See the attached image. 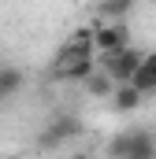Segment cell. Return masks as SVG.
<instances>
[{
	"label": "cell",
	"mask_w": 156,
	"mask_h": 159,
	"mask_svg": "<svg viewBox=\"0 0 156 159\" xmlns=\"http://www.w3.org/2000/svg\"><path fill=\"white\" fill-rule=\"evenodd\" d=\"M112 104H115V111L130 115V111H138V107L145 104V96H141L134 85H115V93H112Z\"/></svg>",
	"instance_id": "cell-7"
},
{
	"label": "cell",
	"mask_w": 156,
	"mask_h": 159,
	"mask_svg": "<svg viewBox=\"0 0 156 159\" xmlns=\"http://www.w3.org/2000/svg\"><path fill=\"white\" fill-rule=\"evenodd\" d=\"M141 59H145V52H138V48H119V52H104V56H97L100 70L112 74L115 85H126V81L134 78V70L141 67Z\"/></svg>",
	"instance_id": "cell-2"
},
{
	"label": "cell",
	"mask_w": 156,
	"mask_h": 159,
	"mask_svg": "<svg viewBox=\"0 0 156 159\" xmlns=\"http://www.w3.org/2000/svg\"><path fill=\"white\" fill-rule=\"evenodd\" d=\"M97 34V56H104V52H119V48H130V30H126V22H100V26H93Z\"/></svg>",
	"instance_id": "cell-3"
},
{
	"label": "cell",
	"mask_w": 156,
	"mask_h": 159,
	"mask_svg": "<svg viewBox=\"0 0 156 159\" xmlns=\"http://www.w3.org/2000/svg\"><path fill=\"white\" fill-rule=\"evenodd\" d=\"M93 26H78V30H71V37H67V44H63V56L60 59H82V56H97V41H93Z\"/></svg>",
	"instance_id": "cell-6"
},
{
	"label": "cell",
	"mask_w": 156,
	"mask_h": 159,
	"mask_svg": "<svg viewBox=\"0 0 156 159\" xmlns=\"http://www.w3.org/2000/svg\"><path fill=\"white\" fill-rule=\"evenodd\" d=\"M100 70V63H97V56H82V59H60V70H56V78L60 81H85L93 78Z\"/></svg>",
	"instance_id": "cell-5"
},
{
	"label": "cell",
	"mask_w": 156,
	"mask_h": 159,
	"mask_svg": "<svg viewBox=\"0 0 156 159\" xmlns=\"http://www.w3.org/2000/svg\"><path fill=\"white\" fill-rule=\"evenodd\" d=\"M4 159H30V156H4Z\"/></svg>",
	"instance_id": "cell-14"
},
{
	"label": "cell",
	"mask_w": 156,
	"mask_h": 159,
	"mask_svg": "<svg viewBox=\"0 0 156 159\" xmlns=\"http://www.w3.org/2000/svg\"><path fill=\"white\" fill-rule=\"evenodd\" d=\"M0 104H4V96H0Z\"/></svg>",
	"instance_id": "cell-15"
},
{
	"label": "cell",
	"mask_w": 156,
	"mask_h": 159,
	"mask_svg": "<svg viewBox=\"0 0 156 159\" xmlns=\"http://www.w3.org/2000/svg\"><path fill=\"white\" fill-rule=\"evenodd\" d=\"M126 85H134L141 96H153V93H156V78L149 74V70H145V67H138V70H134V78L126 81Z\"/></svg>",
	"instance_id": "cell-11"
},
{
	"label": "cell",
	"mask_w": 156,
	"mask_h": 159,
	"mask_svg": "<svg viewBox=\"0 0 156 159\" xmlns=\"http://www.w3.org/2000/svg\"><path fill=\"white\" fill-rule=\"evenodd\" d=\"M71 159H93V156H85V152H78V156H71Z\"/></svg>",
	"instance_id": "cell-13"
},
{
	"label": "cell",
	"mask_w": 156,
	"mask_h": 159,
	"mask_svg": "<svg viewBox=\"0 0 156 159\" xmlns=\"http://www.w3.org/2000/svg\"><path fill=\"white\" fill-rule=\"evenodd\" d=\"M78 133H82V122H78L75 115H56V119H48V126H45L41 144H45V148H60L63 141H71Z\"/></svg>",
	"instance_id": "cell-4"
},
{
	"label": "cell",
	"mask_w": 156,
	"mask_h": 159,
	"mask_svg": "<svg viewBox=\"0 0 156 159\" xmlns=\"http://www.w3.org/2000/svg\"><path fill=\"white\" fill-rule=\"evenodd\" d=\"M22 70H19V67H7V63H4V67H0V96H4V100H7V96H15V93H19V89H22Z\"/></svg>",
	"instance_id": "cell-9"
},
{
	"label": "cell",
	"mask_w": 156,
	"mask_h": 159,
	"mask_svg": "<svg viewBox=\"0 0 156 159\" xmlns=\"http://www.w3.org/2000/svg\"><path fill=\"white\" fill-rule=\"evenodd\" d=\"M97 11H100V19H104V22H123V19L134 11V0H100V4H97Z\"/></svg>",
	"instance_id": "cell-8"
},
{
	"label": "cell",
	"mask_w": 156,
	"mask_h": 159,
	"mask_svg": "<svg viewBox=\"0 0 156 159\" xmlns=\"http://www.w3.org/2000/svg\"><path fill=\"white\" fill-rule=\"evenodd\" d=\"M85 93H89V96H108V100H112V93H115V81H112V74L97 70L93 78L85 81Z\"/></svg>",
	"instance_id": "cell-10"
},
{
	"label": "cell",
	"mask_w": 156,
	"mask_h": 159,
	"mask_svg": "<svg viewBox=\"0 0 156 159\" xmlns=\"http://www.w3.org/2000/svg\"><path fill=\"white\" fill-rule=\"evenodd\" d=\"M108 159H156V137L149 129H123L108 141Z\"/></svg>",
	"instance_id": "cell-1"
},
{
	"label": "cell",
	"mask_w": 156,
	"mask_h": 159,
	"mask_svg": "<svg viewBox=\"0 0 156 159\" xmlns=\"http://www.w3.org/2000/svg\"><path fill=\"white\" fill-rule=\"evenodd\" d=\"M141 67H145V70H149V74L156 78V52H145V59H141Z\"/></svg>",
	"instance_id": "cell-12"
}]
</instances>
